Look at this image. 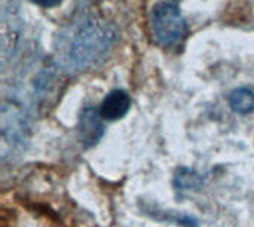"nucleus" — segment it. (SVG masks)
<instances>
[{
	"label": "nucleus",
	"instance_id": "1",
	"mask_svg": "<svg viewBox=\"0 0 254 227\" xmlns=\"http://www.w3.org/2000/svg\"><path fill=\"white\" fill-rule=\"evenodd\" d=\"M118 33L113 27L100 21H88L74 36L70 45V58L77 67L98 62L113 48Z\"/></svg>",
	"mask_w": 254,
	"mask_h": 227
},
{
	"label": "nucleus",
	"instance_id": "2",
	"mask_svg": "<svg viewBox=\"0 0 254 227\" xmlns=\"http://www.w3.org/2000/svg\"><path fill=\"white\" fill-rule=\"evenodd\" d=\"M152 28L158 42L164 46L177 45L188 33V24L180 9L167 1H159L152 9Z\"/></svg>",
	"mask_w": 254,
	"mask_h": 227
},
{
	"label": "nucleus",
	"instance_id": "3",
	"mask_svg": "<svg viewBox=\"0 0 254 227\" xmlns=\"http://www.w3.org/2000/svg\"><path fill=\"white\" fill-rule=\"evenodd\" d=\"M103 120L104 119L100 110L94 107H85L80 112L79 122H77V135H79L82 146H85L86 149H91V147H95L101 141L106 132V126Z\"/></svg>",
	"mask_w": 254,
	"mask_h": 227
},
{
	"label": "nucleus",
	"instance_id": "4",
	"mask_svg": "<svg viewBox=\"0 0 254 227\" xmlns=\"http://www.w3.org/2000/svg\"><path fill=\"white\" fill-rule=\"evenodd\" d=\"M131 107V97L124 91V89H113L110 91L101 106H100V113L104 120L115 122L127 116Z\"/></svg>",
	"mask_w": 254,
	"mask_h": 227
},
{
	"label": "nucleus",
	"instance_id": "5",
	"mask_svg": "<svg viewBox=\"0 0 254 227\" xmlns=\"http://www.w3.org/2000/svg\"><path fill=\"white\" fill-rule=\"evenodd\" d=\"M141 211L144 216L150 217L152 220L167 222V223H171V225L179 227H199V222L196 217L185 214V213H177V211L162 210L159 207H147V205H144L141 208Z\"/></svg>",
	"mask_w": 254,
	"mask_h": 227
},
{
	"label": "nucleus",
	"instance_id": "6",
	"mask_svg": "<svg viewBox=\"0 0 254 227\" xmlns=\"http://www.w3.org/2000/svg\"><path fill=\"white\" fill-rule=\"evenodd\" d=\"M205 178L195 170L190 168H180L174 174L173 186L177 193L185 192H196L204 186Z\"/></svg>",
	"mask_w": 254,
	"mask_h": 227
},
{
	"label": "nucleus",
	"instance_id": "7",
	"mask_svg": "<svg viewBox=\"0 0 254 227\" xmlns=\"http://www.w3.org/2000/svg\"><path fill=\"white\" fill-rule=\"evenodd\" d=\"M229 106L238 114H249L254 112V91L250 88H237L229 95Z\"/></svg>",
	"mask_w": 254,
	"mask_h": 227
},
{
	"label": "nucleus",
	"instance_id": "8",
	"mask_svg": "<svg viewBox=\"0 0 254 227\" xmlns=\"http://www.w3.org/2000/svg\"><path fill=\"white\" fill-rule=\"evenodd\" d=\"M30 1H33L34 4H39V6H42V7H55V6H58L63 0H30Z\"/></svg>",
	"mask_w": 254,
	"mask_h": 227
}]
</instances>
